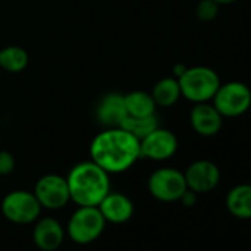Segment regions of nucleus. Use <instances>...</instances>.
Here are the masks:
<instances>
[{"label":"nucleus","mask_w":251,"mask_h":251,"mask_svg":"<svg viewBox=\"0 0 251 251\" xmlns=\"http://www.w3.org/2000/svg\"><path fill=\"white\" fill-rule=\"evenodd\" d=\"M89 152L106 173H123L141 158V141L121 127H109L93 138Z\"/></svg>","instance_id":"1"},{"label":"nucleus","mask_w":251,"mask_h":251,"mask_svg":"<svg viewBox=\"0 0 251 251\" xmlns=\"http://www.w3.org/2000/svg\"><path fill=\"white\" fill-rule=\"evenodd\" d=\"M67 183L70 198L78 207H98L111 191L109 173L92 160L75 164L67 176Z\"/></svg>","instance_id":"2"},{"label":"nucleus","mask_w":251,"mask_h":251,"mask_svg":"<svg viewBox=\"0 0 251 251\" xmlns=\"http://www.w3.org/2000/svg\"><path fill=\"white\" fill-rule=\"evenodd\" d=\"M177 80L182 96L194 103L211 100L222 84L217 73L208 67L186 68Z\"/></svg>","instance_id":"3"},{"label":"nucleus","mask_w":251,"mask_h":251,"mask_svg":"<svg viewBox=\"0 0 251 251\" xmlns=\"http://www.w3.org/2000/svg\"><path fill=\"white\" fill-rule=\"evenodd\" d=\"M105 225L106 222L98 207H78L70 216L65 233L73 242L87 245L102 235Z\"/></svg>","instance_id":"4"},{"label":"nucleus","mask_w":251,"mask_h":251,"mask_svg":"<svg viewBox=\"0 0 251 251\" xmlns=\"http://www.w3.org/2000/svg\"><path fill=\"white\" fill-rule=\"evenodd\" d=\"M3 216L15 225H31L42 213V205L34 192L17 189L6 194L0 204Z\"/></svg>","instance_id":"5"},{"label":"nucleus","mask_w":251,"mask_h":251,"mask_svg":"<svg viewBox=\"0 0 251 251\" xmlns=\"http://www.w3.org/2000/svg\"><path fill=\"white\" fill-rule=\"evenodd\" d=\"M211 100L223 118L239 117L251 106V89L242 81H227L219 86Z\"/></svg>","instance_id":"6"},{"label":"nucleus","mask_w":251,"mask_h":251,"mask_svg":"<svg viewBox=\"0 0 251 251\" xmlns=\"http://www.w3.org/2000/svg\"><path fill=\"white\" fill-rule=\"evenodd\" d=\"M188 189L183 172L173 167H161L148 177L150 194L161 202H176Z\"/></svg>","instance_id":"7"},{"label":"nucleus","mask_w":251,"mask_h":251,"mask_svg":"<svg viewBox=\"0 0 251 251\" xmlns=\"http://www.w3.org/2000/svg\"><path fill=\"white\" fill-rule=\"evenodd\" d=\"M33 192L37 201L40 202L42 208H48V210L64 208L71 201L67 177L55 173L42 176L36 182Z\"/></svg>","instance_id":"8"},{"label":"nucleus","mask_w":251,"mask_h":251,"mask_svg":"<svg viewBox=\"0 0 251 251\" xmlns=\"http://www.w3.org/2000/svg\"><path fill=\"white\" fill-rule=\"evenodd\" d=\"M177 147L179 142L173 132L157 127L148 136L141 139V158L164 161L176 154Z\"/></svg>","instance_id":"9"},{"label":"nucleus","mask_w":251,"mask_h":251,"mask_svg":"<svg viewBox=\"0 0 251 251\" xmlns=\"http://www.w3.org/2000/svg\"><path fill=\"white\" fill-rule=\"evenodd\" d=\"M185 175L188 189L195 194H207L220 182V169L210 160H198L188 166Z\"/></svg>","instance_id":"10"},{"label":"nucleus","mask_w":251,"mask_h":251,"mask_svg":"<svg viewBox=\"0 0 251 251\" xmlns=\"http://www.w3.org/2000/svg\"><path fill=\"white\" fill-rule=\"evenodd\" d=\"M65 227L55 217H42L34 222L33 242L42 251H56L65 239Z\"/></svg>","instance_id":"11"},{"label":"nucleus","mask_w":251,"mask_h":251,"mask_svg":"<svg viewBox=\"0 0 251 251\" xmlns=\"http://www.w3.org/2000/svg\"><path fill=\"white\" fill-rule=\"evenodd\" d=\"M189 121L192 129L205 138H211L216 136L223 126V117L222 114L214 108L213 103L208 102H201V103H195V106L192 108L191 114H189Z\"/></svg>","instance_id":"12"},{"label":"nucleus","mask_w":251,"mask_h":251,"mask_svg":"<svg viewBox=\"0 0 251 251\" xmlns=\"http://www.w3.org/2000/svg\"><path fill=\"white\" fill-rule=\"evenodd\" d=\"M99 211L102 213L106 223L123 225L129 222L135 213L133 201L121 192H108V195L99 202Z\"/></svg>","instance_id":"13"},{"label":"nucleus","mask_w":251,"mask_h":251,"mask_svg":"<svg viewBox=\"0 0 251 251\" xmlns=\"http://www.w3.org/2000/svg\"><path fill=\"white\" fill-rule=\"evenodd\" d=\"M96 117L99 123L103 124L106 129L121 127L123 121L127 117V109H126V103H124V95H120V93L105 95L96 108Z\"/></svg>","instance_id":"14"},{"label":"nucleus","mask_w":251,"mask_h":251,"mask_svg":"<svg viewBox=\"0 0 251 251\" xmlns=\"http://www.w3.org/2000/svg\"><path fill=\"white\" fill-rule=\"evenodd\" d=\"M227 211L241 220L251 219V183H241L233 186L226 195Z\"/></svg>","instance_id":"15"},{"label":"nucleus","mask_w":251,"mask_h":251,"mask_svg":"<svg viewBox=\"0 0 251 251\" xmlns=\"http://www.w3.org/2000/svg\"><path fill=\"white\" fill-rule=\"evenodd\" d=\"M151 96L157 106H173L182 98L179 80L176 77H164L158 80L152 87Z\"/></svg>","instance_id":"16"},{"label":"nucleus","mask_w":251,"mask_h":251,"mask_svg":"<svg viewBox=\"0 0 251 251\" xmlns=\"http://www.w3.org/2000/svg\"><path fill=\"white\" fill-rule=\"evenodd\" d=\"M124 103L127 109V115L132 117H148L155 114V102L151 93L144 90H135L127 95H124Z\"/></svg>","instance_id":"17"},{"label":"nucleus","mask_w":251,"mask_h":251,"mask_svg":"<svg viewBox=\"0 0 251 251\" xmlns=\"http://www.w3.org/2000/svg\"><path fill=\"white\" fill-rule=\"evenodd\" d=\"M28 65V53L21 46H6L0 50V70L21 73Z\"/></svg>","instance_id":"18"},{"label":"nucleus","mask_w":251,"mask_h":251,"mask_svg":"<svg viewBox=\"0 0 251 251\" xmlns=\"http://www.w3.org/2000/svg\"><path fill=\"white\" fill-rule=\"evenodd\" d=\"M158 126V120L154 115H148V117H132L127 115L126 120L121 124V129L127 130L130 135H133L135 138H138L139 141L144 139L145 136H148L151 132H154Z\"/></svg>","instance_id":"19"},{"label":"nucleus","mask_w":251,"mask_h":251,"mask_svg":"<svg viewBox=\"0 0 251 251\" xmlns=\"http://www.w3.org/2000/svg\"><path fill=\"white\" fill-rule=\"evenodd\" d=\"M219 8H220V5L216 3L214 0H200L195 8V15L200 21L210 23L217 17Z\"/></svg>","instance_id":"20"},{"label":"nucleus","mask_w":251,"mask_h":251,"mask_svg":"<svg viewBox=\"0 0 251 251\" xmlns=\"http://www.w3.org/2000/svg\"><path fill=\"white\" fill-rule=\"evenodd\" d=\"M17 161L15 157L9 152L0 148V176H8L15 170Z\"/></svg>","instance_id":"21"},{"label":"nucleus","mask_w":251,"mask_h":251,"mask_svg":"<svg viewBox=\"0 0 251 251\" xmlns=\"http://www.w3.org/2000/svg\"><path fill=\"white\" fill-rule=\"evenodd\" d=\"M197 195H198V194H195L194 191L186 189L185 194L182 195V198H180L179 201H180L183 205H186V207H192V205H195V202H197Z\"/></svg>","instance_id":"22"},{"label":"nucleus","mask_w":251,"mask_h":251,"mask_svg":"<svg viewBox=\"0 0 251 251\" xmlns=\"http://www.w3.org/2000/svg\"><path fill=\"white\" fill-rule=\"evenodd\" d=\"M216 3H219L220 6L222 5H230V3H235V2H238V0H214Z\"/></svg>","instance_id":"23"},{"label":"nucleus","mask_w":251,"mask_h":251,"mask_svg":"<svg viewBox=\"0 0 251 251\" xmlns=\"http://www.w3.org/2000/svg\"><path fill=\"white\" fill-rule=\"evenodd\" d=\"M0 71H2V70H0Z\"/></svg>","instance_id":"24"}]
</instances>
